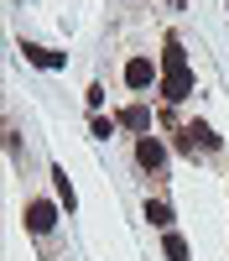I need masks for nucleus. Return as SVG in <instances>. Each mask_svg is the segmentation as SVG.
Returning a JSON list of instances; mask_svg holds the SVG:
<instances>
[{"instance_id": "7", "label": "nucleus", "mask_w": 229, "mask_h": 261, "mask_svg": "<svg viewBox=\"0 0 229 261\" xmlns=\"http://www.w3.org/2000/svg\"><path fill=\"white\" fill-rule=\"evenodd\" d=\"M21 58L26 63H37V68H62V53H52V47H42V42H21Z\"/></svg>"}, {"instance_id": "12", "label": "nucleus", "mask_w": 229, "mask_h": 261, "mask_svg": "<svg viewBox=\"0 0 229 261\" xmlns=\"http://www.w3.org/2000/svg\"><path fill=\"white\" fill-rule=\"evenodd\" d=\"M115 125H120L115 115H94V120H89V130H94V141H110V136H115Z\"/></svg>"}, {"instance_id": "1", "label": "nucleus", "mask_w": 229, "mask_h": 261, "mask_svg": "<svg viewBox=\"0 0 229 261\" xmlns=\"http://www.w3.org/2000/svg\"><path fill=\"white\" fill-rule=\"evenodd\" d=\"M57 199H26V209H21V225H26V235H37V241H47V235L57 230Z\"/></svg>"}, {"instance_id": "13", "label": "nucleus", "mask_w": 229, "mask_h": 261, "mask_svg": "<svg viewBox=\"0 0 229 261\" xmlns=\"http://www.w3.org/2000/svg\"><path fill=\"white\" fill-rule=\"evenodd\" d=\"M83 99H89V110L99 115V105H104V84H89V94H83Z\"/></svg>"}, {"instance_id": "4", "label": "nucleus", "mask_w": 229, "mask_h": 261, "mask_svg": "<svg viewBox=\"0 0 229 261\" xmlns=\"http://www.w3.org/2000/svg\"><path fill=\"white\" fill-rule=\"evenodd\" d=\"M156 89H161V99H167V105H182L187 94L198 89V79H193V68H177V73H161Z\"/></svg>"}, {"instance_id": "6", "label": "nucleus", "mask_w": 229, "mask_h": 261, "mask_svg": "<svg viewBox=\"0 0 229 261\" xmlns=\"http://www.w3.org/2000/svg\"><path fill=\"white\" fill-rule=\"evenodd\" d=\"M136 162H141L146 172H156V167L167 162V146H161L156 136H136Z\"/></svg>"}, {"instance_id": "3", "label": "nucleus", "mask_w": 229, "mask_h": 261, "mask_svg": "<svg viewBox=\"0 0 229 261\" xmlns=\"http://www.w3.org/2000/svg\"><path fill=\"white\" fill-rule=\"evenodd\" d=\"M177 146L193 157V151H219V136H214V125H203V120H187L177 130Z\"/></svg>"}, {"instance_id": "10", "label": "nucleus", "mask_w": 229, "mask_h": 261, "mask_svg": "<svg viewBox=\"0 0 229 261\" xmlns=\"http://www.w3.org/2000/svg\"><path fill=\"white\" fill-rule=\"evenodd\" d=\"M52 188H57V204L73 214V209H78V199H73V183H68V172H62V167H52Z\"/></svg>"}, {"instance_id": "2", "label": "nucleus", "mask_w": 229, "mask_h": 261, "mask_svg": "<svg viewBox=\"0 0 229 261\" xmlns=\"http://www.w3.org/2000/svg\"><path fill=\"white\" fill-rule=\"evenodd\" d=\"M120 84H125V89H136V94H141V89H156V84H161V68H156L146 53H136V58H125Z\"/></svg>"}, {"instance_id": "8", "label": "nucleus", "mask_w": 229, "mask_h": 261, "mask_svg": "<svg viewBox=\"0 0 229 261\" xmlns=\"http://www.w3.org/2000/svg\"><path fill=\"white\" fill-rule=\"evenodd\" d=\"M177 68H187V47L177 37H167L161 42V73H177Z\"/></svg>"}, {"instance_id": "5", "label": "nucleus", "mask_w": 229, "mask_h": 261, "mask_svg": "<svg viewBox=\"0 0 229 261\" xmlns=\"http://www.w3.org/2000/svg\"><path fill=\"white\" fill-rule=\"evenodd\" d=\"M125 130H136V136H151V105H146V99H136V105H125V110L115 115Z\"/></svg>"}, {"instance_id": "11", "label": "nucleus", "mask_w": 229, "mask_h": 261, "mask_svg": "<svg viewBox=\"0 0 229 261\" xmlns=\"http://www.w3.org/2000/svg\"><path fill=\"white\" fill-rule=\"evenodd\" d=\"M161 251H167V261H187V256H193V251H187V241H182L177 230H167V241H161Z\"/></svg>"}, {"instance_id": "9", "label": "nucleus", "mask_w": 229, "mask_h": 261, "mask_svg": "<svg viewBox=\"0 0 229 261\" xmlns=\"http://www.w3.org/2000/svg\"><path fill=\"white\" fill-rule=\"evenodd\" d=\"M146 220H151L156 230H172V204L167 199H146Z\"/></svg>"}, {"instance_id": "14", "label": "nucleus", "mask_w": 229, "mask_h": 261, "mask_svg": "<svg viewBox=\"0 0 229 261\" xmlns=\"http://www.w3.org/2000/svg\"><path fill=\"white\" fill-rule=\"evenodd\" d=\"M224 16H229V6H224Z\"/></svg>"}]
</instances>
